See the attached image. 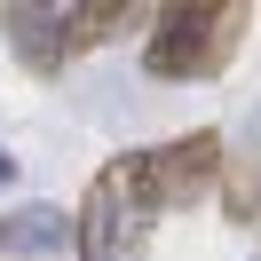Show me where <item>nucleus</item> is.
<instances>
[{
	"instance_id": "0eeeda50",
	"label": "nucleus",
	"mask_w": 261,
	"mask_h": 261,
	"mask_svg": "<svg viewBox=\"0 0 261 261\" xmlns=\"http://www.w3.org/2000/svg\"><path fill=\"white\" fill-rule=\"evenodd\" d=\"M119 24H135V8H119V0H103V8H71V56H80V48H103Z\"/></svg>"
},
{
	"instance_id": "7ed1b4c3",
	"label": "nucleus",
	"mask_w": 261,
	"mask_h": 261,
	"mask_svg": "<svg viewBox=\"0 0 261 261\" xmlns=\"http://www.w3.org/2000/svg\"><path fill=\"white\" fill-rule=\"evenodd\" d=\"M150 222H159V214L135 190V166L127 159L95 166V182H87V198H80V261H143Z\"/></svg>"
},
{
	"instance_id": "423d86ee",
	"label": "nucleus",
	"mask_w": 261,
	"mask_h": 261,
	"mask_svg": "<svg viewBox=\"0 0 261 261\" xmlns=\"http://www.w3.org/2000/svg\"><path fill=\"white\" fill-rule=\"evenodd\" d=\"M222 206H229V222H245V229L261 222V150L222 166Z\"/></svg>"
},
{
	"instance_id": "6e6552de",
	"label": "nucleus",
	"mask_w": 261,
	"mask_h": 261,
	"mask_svg": "<svg viewBox=\"0 0 261 261\" xmlns=\"http://www.w3.org/2000/svg\"><path fill=\"white\" fill-rule=\"evenodd\" d=\"M8 182H16V159H8V150H0V190H8Z\"/></svg>"
},
{
	"instance_id": "f257e3e1",
	"label": "nucleus",
	"mask_w": 261,
	"mask_h": 261,
	"mask_svg": "<svg viewBox=\"0 0 261 261\" xmlns=\"http://www.w3.org/2000/svg\"><path fill=\"white\" fill-rule=\"evenodd\" d=\"M253 32V8L245 0H174L150 16V40H143V71L150 80H214L229 71L238 40Z\"/></svg>"
},
{
	"instance_id": "20e7f679",
	"label": "nucleus",
	"mask_w": 261,
	"mask_h": 261,
	"mask_svg": "<svg viewBox=\"0 0 261 261\" xmlns=\"http://www.w3.org/2000/svg\"><path fill=\"white\" fill-rule=\"evenodd\" d=\"M0 40L16 48L32 80H56L71 64V8H40V0H8L0 8Z\"/></svg>"
},
{
	"instance_id": "f03ea898",
	"label": "nucleus",
	"mask_w": 261,
	"mask_h": 261,
	"mask_svg": "<svg viewBox=\"0 0 261 261\" xmlns=\"http://www.w3.org/2000/svg\"><path fill=\"white\" fill-rule=\"evenodd\" d=\"M127 166H135V190H143V206H150V214H190L198 198L222 182L229 143H222L214 127H190V135H174V143L127 150Z\"/></svg>"
},
{
	"instance_id": "39448f33",
	"label": "nucleus",
	"mask_w": 261,
	"mask_h": 261,
	"mask_svg": "<svg viewBox=\"0 0 261 261\" xmlns=\"http://www.w3.org/2000/svg\"><path fill=\"white\" fill-rule=\"evenodd\" d=\"M80 253V214L64 206H16V214H0V253H16V261H48V253Z\"/></svg>"
}]
</instances>
